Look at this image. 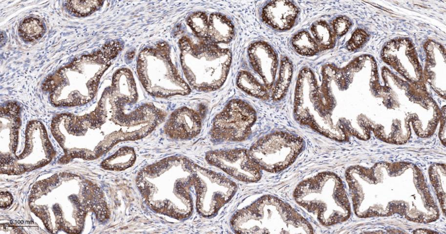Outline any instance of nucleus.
Wrapping results in <instances>:
<instances>
[{
	"label": "nucleus",
	"instance_id": "5",
	"mask_svg": "<svg viewBox=\"0 0 446 234\" xmlns=\"http://www.w3.org/2000/svg\"><path fill=\"white\" fill-rule=\"evenodd\" d=\"M195 163L181 156L162 160L148 168L162 178L164 199L158 210L176 219L191 215L193 204L190 189L193 186Z\"/></svg>",
	"mask_w": 446,
	"mask_h": 234
},
{
	"label": "nucleus",
	"instance_id": "16",
	"mask_svg": "<svg viewBox=\"0 0 446 234\" xmlns=\"http://www.w3.org/2000/svg\"><path fill=\"white\" fill-rule=\"evenodd\" d=\"M293 74V65L287 57H283L280 60L279 75L277 80L273 86L271 98L274 101L282 99L286 94Z\"/></svg>",
	"mask_w": 446,
	"mask_h": 234
},
{
	"label": "nucleus",
	"instance_id": "18",
	"mask_svg": "<svg viewBox=\"0 0 446 234\" xmlns=\"http://www.w3.org/2000/svg\"><path fill=\"white\" fill-rule=\"evenodd\" d=\"M311 31L320 50L333 47L335 42L334 32L326 21L320 20L314 22L311 26Z\"/></svg>",
	"mask_w": 446,
	"mask_h": 234
},
{
	"label": "nucleus",
	"instance_id": "9",
	"mask_svg": "<svg viewBox=\"0 0 446 234\" xmlns=\"http://www.w3.org/2000/svg\"><path fill=\"white\" fill-rule=\"evenodd\" d=\"M256 119V112L249 103L232 99L213 118L210 136L217 143L244 140L250 135Z\"/></svg>",
	"mask_w": 446,
	"mask_h": 234
},
{
	"label": "nucleus",
	"instance_id": "23",
	"mask_svg": "<svg viewBox=\"0 0 446 234\" xmlns=\"http://www.w3.org/2000/svg\"><path fill=\"white\" fill-rule=\"evenodd\" d=\"M67 2L68 7L73 12L81 16H85L99 8L103 1L74 0Z\"/></svg>",
	"mask_w": 446,
	"mask_h": 234
},
{
	"label": "nucleus",
	"instance_id": "4",
	"mask_svg": "<svg viewBox=\"0 0 446 234\" xmlns=\"http://www.w3.org/2000/svg\"><path fill=\"white\" fill-rule=\"evenodd\" d=\"M137 71L145 90L152 96L168 98L186 95L191 88L179 75L170 58V48L160 42L139 54Z\"/></svg>",
	"mask_w": 446,
	"mask_h": 234
},
{
	"label": "nucleus",
	"instance_id": "19",
	"mask_svg": "<svg viewBox=\"0 0 446 234\" xmlns=\"http://www.w3.org/2000/svg\"><path fill=\"white\" fill-rule=\"evenodd\" d=\"M291 42L295 50L303 56H314L320 49L315 39L305 30L300 31L296 34L292 38Z\"/></svg>",
	"mask_w": 446,
	"mask_h": 234
},
{
	"label": "nucleus",
	"instance_id": "14",
	"mask_svg": "<svg viewBox=\"0 0 446 234\" xmlns=\"http://www.w3.org/2000/svg\"><path fill=\"white\" fill-rule=\"evenodd\" d=\"M112 94L126 105L134 103L138 98L136 84L131 72L127 68L117 70L109 87Z\"/></svg>",
	"mask_w": 446,
	"mask_h": 234
},
{
	"label": "nucleus",
	"instance_id": "21",
	"mask_svg": "<svg viewBox=\"0 0 446 234\" xmlns=\"http://www.w3.org/2000/svg\"><path fill=\"white\" fill-rule=\"evenodd\" d=\"M187 23L198 39L207 41L209 19L205 12L197 11L191 14L187 19Z\"/></svg>",
	"mask_w": 446,
	"mask_h": 234
},
{
	"label": "nucleus",
	"instance_id": "10",
	"mask_svg": "<svg viewBox=\"0 0 446 234\" xmlns=\"http://www.w3.org/2000/svg\"><path fill=\"white\" fill-rule=\"evenodd\" d=\"M205 158L210 164L241 181L255 182L261 177L262 170L246 149L211 151L206 153Z\"/></svg>",
	"mask_w": 446,
	"mask_h": 234
},
{
	"label": "nucleus",
	"instance_id": "13",
	"mask_svg": "<svg viewBox=\"0 0 446 234\" xmlns=\"http://www.w3.org/2000/svg\"><path fill=\"white\" fill-rule=\"evenodd\" d=\"M299 14L295 3L289 0H272L262 9L263 21L273 29L280 31L293 27Z\"/></svg>",
	"mask_w": 446,
	"mask_h": 234
},
{
	"label": "nucleus",
	"instance_id": "25",
	"mask_svg": "<svg viewBox=\"0 0 446 234\" xmlns=\"http://www.w3.org/2000/svg\"><path fill=\"white\" fill-rule=\"evenodd\" d=\"M363 39V33L359 30L356 31L348 42L347 48L349 50H353L358 48L362 42Z\"/></svg>",
	"mask_w": 446,
	"mask_h": 234
},
{
	"label": "nucleus",
	"instance_id": "17",
	"mask_svg": "<svg viewBox=\"0 0 446 234\" xmlns=\"http://www.w3.org/2000/svg\"><path fill=\"white\" fill-rule=\"evenodd\" d=\"M236 83L239 88L252 97L262 100H267L270 97L265 86L247 71L241 70L238 73Z\"/></svg>",
	"mask_w": 446,
	"mask_h": 234
},
{
	"label": "nucleus",
	"instance_id": "12",
	"mask_svg": "<svg viewBox=\"0 0 446 234\" xmlns=\"http://www.w3.org/2000/svg\"><path fill=\"white\" fill-rule=\"evenodd\" d=\"M201 125L200 115L191 109L183 107L171 113L164 130L171 138L185 140L197 136L200 132Z\"/></svg>",
	"mask_w": 446,
	"mask_h": 234
},
{
	"label": "nucleus",
	"instance_id": "3",
	"mask_svg": "<svg viewBox=\"0 0 446 234\" xmlns=\"http://www.w3.org/2000/svg\"><path fill=\"white\" fill-rule=\"evenodd\" d=\"M295 201L329 226L344 221L350 207L343 184L335 173L322 172L299 182L294 190Z\"/></svg>",
	"mask_w": 446,
	"mask_h": 234
},
{
	"label": "nucleus",
	"instance_id": "1",
	"mask_svg": "<svg viewBox=\"0 0 446 234\" xmlns=\"http://www.w3.org/2000/svg\"><path fill=\"white\" fill-rule=\"evenodd\" d=\"M231 226L236 234H313L311 224L288 203L263 195L236 212Z\"/></svg>",
	"mask_w": 446,
	"mask_h": 234
},
{
	"label": "nucleus",
	"instance_id": "24",
	"mask_svg": "<svg viewBox=\"0 0 446 234\" xmlns=\"http://www.w3.org/2000/svg\"><path fill=\"white\" fill-rule=\"evenodd\" d=\"M349 20L344 17H340L334 20L332 23L334 33L338 36H342L346 33L350 26Z\"/></svg>",
	"mask_w": 446,
	"mask_h": 234
},
{
	"label": "nucleus",
	"instance_id": "6",
	"mask_svg": "<svg viewBox=\"0 0 446 234\" xmlns=\"http://www.w3.org/2000/svg\"><path fill=\"white\" fill-rule=\"evenodd\" d=\"M313 108L311 119L307 126L328 138L342 140L345 135L334 123L331 114L324 108L320 98L319 86L312 71L302 68L297 77L295 92L294 116L302 125Z\"/></svg>",
	"mask_w": 446,
	"mask_h": 234
},
{
	"label": "nucleus",
	"instance_id": "2",
	"mask_svg": "<svg viewBox=\"0 0 446 234\" xmlns=\"http://www.w3.org/2000/svg\"><path fill=\"white\" fill-rule=\"evenodd\" d=\"M178 45L181 67L189 85L198 91L211 92L223 85L232 62L229 49L207 41L195 43L187 36L179 39Z\"/></svg>",
	"mask_w": 446,
	"mask_h": 234
},
{
	"label": "nucleus",
	"instance_id": "8",
	"mask_svg": "<svg viewBox=\"0 0 446 234\" xmlns=\"http://www.w3.org/2000/svg\"><path fill=\"white\" fill-rule=\"evenodd\" d=\"M193 178L197 211L205 217L215 215L237 190L236 184L227 177L195 163Z\"/></svg>",
	"mask_w": 446,
	"mask_h": 234
},
{
	"label": "nucleus",
	"instance_id": "7",
	"mask_svg": "<svg viewBox=\"0 0 446 234\" xmlns=\"http://www.w3.org/2000/svg\"><path fill=\"white\" fill-rule=\"evenodd\" d=\"M305 146L300 136L283 131L273 132L260 137L249 152L261 170L281 172L291 165Z\"/></svg>",
	"mask_w": 446,
	"mask_h": 234
},
{
	"label": "nucleus",
	"instance_id": "20",
	"mask_svg": "<svg viewBox=\"0 0 446 234\" xmlns=\"http://www.w3.org/2000/svg\"><path fill=\"white\" fill-rule=\"evenodd\" d=\"M135 160V154L131 148L123 147L110 156L103 164L108 169L120 171L130 167Z\"/></svg>",
	"mask_w": 446,
	"mask_h": 234
},
{
	"label": "nucleus",
	"instance_id": "15",
	"mask_svg": "<svg viewBox=\"0 0 446 234\" xmlns=\"http://www.w3.org/2000/svg\"><path fill=\"white\" fill-rule=\"evenodd\" d=\"M234 35V27L232 21L219 13L211 14L209 19L207 41L215 44L228 43Z\"/></svg>",
	"mask_w": 446,
	"mask_h": 234
},
{
	"label": "nucleus",
	"instance_id": "11",
	"mask_svg": "<svg viewBox=\"0 0 446 234\" xmlns=\"http://www.w3.org/2000/svg\"><path fill=\"white\" fill-rule=\"evenodd\" d=\"M247 54L252 68L261 78L265 87L271 89L275 83L278 65L276 52L267 42L258 40L250 44Z\"/></svg>",
	"mask_w": 446,
	"mask_h": 234
},
{
	"label": "nucleus",
	"instance_id": "22",
	"mask_svg": "<svg viewBox=\"0 0 446 234\" xmlns=\"http://www.w3.org/2000/svg\"><path fill=\"white\" fill-rule=\"evenodd\" d=\"M21 36L28 41H32L41 37L44 32V27L40 20L30 18L24 20L20 26Z\"/></svg>",
	"mask_w": 446,
	"mask_h": 234
}]
</instances>
